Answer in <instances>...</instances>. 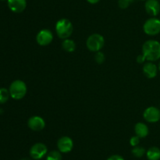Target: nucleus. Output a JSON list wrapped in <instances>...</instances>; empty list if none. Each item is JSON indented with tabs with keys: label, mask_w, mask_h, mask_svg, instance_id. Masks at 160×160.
I'll return each instance as SVG.
<instances>
[{
	"label": "nucleus",
	"mask_w": 160,
	"mask_h": 160,
	"mask_svg": "<svg viewBox=\"0 0 160 160\" xmlns=\"http://www.w3.org/2000/svg\"><path fill=\"white\" fill-rule=\"evenodd\" d=\"M139 143H140V137L138 136L137 135L132 136V137L131 138V140H130V144H131L133 147H136V146H138Z\"/></svg>",
	"instance_id": "21"
},
{
	"label": "nucleus",
	"mask_w": 160,
	"mask_h": 160,
	"mask_svg": "<svg viewBox=\"0 0 160 160\" xmlns=\"http://www.w3.org/2000/svg\"><path fill=\"white\" fill-rule=\"evenodd\" d=\"M56 31L59 39H69V37L73 34V24L68 19L62 18L56 22Z\"/></svg>",
	"instance_id": "2"
},
{
	"label": "nucleus",
	"mask_w": 160,
	"mask_h": 160,
	"mask_svg": "<svg viewBox=\"0 0 160 160\" xmlns=\"http://www.w3.org/2000/svg\"><path fill=\"white\" fill-rule=\"evenodd\" d=\"M10 97L14 100H21L25 97L28 91L26 83L20 79H17L12 82L9 86Z\"/></svg>",
	"instance_id": "3"
},
{
	"label": "nucleus",
	"mask_w": 160,
	"mask_h": 160,
	"mask_svg": "<svg viewBox=\"0 0 160 160\" xmlns=\"http://www.w3.org/2000/svg\"><path fill=\"white\" fill-rule=\"evenodd\" d=\"M144 31L148 35H156L160 33V19L151 17L145 22Z\"/></svg>",
	"instance_id": "5"
},
{
	"label": "nucleus",
	"mask_w": 160,
	"mask_h": 160,
	"mask_svg": "<svg viewBox=\"0 0 160 160\" xmlns=\"http://www.w3.org/2000/svg\"><path fill=\"white\" fill-rule=\"evenodd\" d=\"M53 35L48 29H42L39 31L36 36V41L38 43L42 46L48 45L52 42Z\"/></svg>",
	"instance_id": "8"
},
{
	"label": "nucleus",
	"mask_w": 160,
	"mask_h": 160,
	"mask_svg": "<svg viewBox=\"0 0 160 160\" xmlns=\"http://www.w3.org/2000/svg\"><path fill=\"white\" fill-rule=\"evenodd\" d=\"M142 54L148 61L153 62L159 60L160 42L153 39L146 41L142 45Z\"/></svg>",
	"instance_id": "1"
},
{
	"label": "nucleus",
	"mask_w": 160,
	"mask_h": 160,
	"mask_svg": "<svg viewBox=\"0 0 160 160\" xmlns=\"http://www.w3.org/2000/svg\"><path fill=\"white\" fill-rule=\"evenodd\" d=\"M134 132L135 134L140 138H145L148 135L149 130L146 124L143 122H138L134 125Z\"/></svg>",
	"instance_id": "14"
},
{
	"label": "nucleus",
	"mask_w": 160,
	"mask_h": 160,
	"mask_svg": "<svg viewBox=\"0 0 160 160\" xmlns=\"http://www.w3.org/2000/svg\"><path fill=\"white\" fill-rule=\"evenodd\" d=\"M145 120L148 122L154 123L160 120V110L156 107H148L143 113Z\"/></svg>",
	"instance_id": "7"
},
{
	"label": "nucleus",
	"mask_w": 160,
	"mask_h": 160,
	"mask_svg": "<svg viewBox=\"0 0 160 160\" xmlns=\"http://www.w3.org/2000/svg\"><path fill=\"white\" fill-rule=\"evenodd\" d=\"M158 69H159V71L160 72V61H159V65H158Z\"/></svg>",
	"instance_id": "27"
},
{
	"label": "nucleus",
	"mask_w": 160,
	"mask_h": 160,
	"mask_svg": "<svg viewBox=\"0 0 160 160\" xmlns=\"http://www.w3.org/2000/svg\"><path fill=\"white\" fill-rule=\"evenodd\" d=\"M0 1H6V0H0Z\"/></svg>",
	"instance_id": "29"
},
{
	"label": "nucleus",
	"mask_w": 160,
	"mask_h": 160,
	"mask_svg": "<svg viewBox=\"0 0 160 160\" xmlns=\"http://www.w3.org/2000/svg\"><path fill=\"white\" fill-rule=\"evenodd\" d=\"M105 59H106V56H105V54L101 51L96 52L95 56V60L96 61L97 64H102L105 61Z\"/></svg>",
	"instance_id": "20"
},
{
	"label": "nucleus",
	"mask_w": 160,
	"mask_h": 160,
	"mask_svg": "<svg viewBox=\"0 0 160 160\" xmlns=\"http://www.w3.org/2000/svg\"><path fill=\"white\" fill-rule=\"evenodd\" d=\"M145 61H146V59H145V57L144 56L143 54H140L138 56V57H137V62L138 63H139V64H143Z\"/></svg>",
	"instance_id": "24"
},
{
	"label": "nucleus",
	"mask_w": 160,
	"mask_h": 160,
	"mask_svg": "<svg viewBox=\"0 0 160 160\" xmlns=\"http://www.w3.org/2000/svg\"><path fill=\"white\" fill-rule=\"evenodd\" d=\"M146 157L148 160H159L160 149L157 147H152L146 151Z\"/></svg>",
	"instance_id": "15"
},
{
	"label": "nucleus",
	"mask_w": 160,
	"mask_h": 160,
	"mask_svg": "<svg viewBox=\"0 0 160 160\" xmlns=\"http://www.w3.org/2000/svg\"><path fill=\"white\" fill-rule=\"evenodd\" d=\"M145 11L148 15L155 17L160 13V3L159 0H146L145 3Z\"/></svg>",
	"instance_id": "11"
},
{
	"label": "nucleus",
	"mask_w": 160,
	"mask_h": 160,
	"mask_svg": "<svg viewBox=\"0 0 160 160\" xmlns=\"http://www.w3.org/2000/svg\"><path fill=\"white\" fill-rule=\"evenodd\" d=\"M8 6L12 12L20 13L27 7V0H7Z\"/></svg>",
	"instance_id": "12"
},
{
	"label": "nucleus",
	"mask_w": 160,
	"mask_h": 160,
	"mask_svg": "<svg viewBox=\"0 0 160 160\" xmlns=\"http://www.w3.org/2000/svg\"><path fill=\"white\" fill-rule=\"evenodd\" d=\"M107 160H124V158L120 155H112L107 158Z\"/></svg>",
	"instance_id": "23"
},
{
	"label": "nucleus",
	"mask_w": 160,
	"mask_h": 160,
	"mask_svg": "<svg viewBox=\"0 0 160 160\" xmlns=\"http://www.w3.org/2000/svg\"><path fill=\"white\" fill-rule=\"evenodd\" d=\"M133 155L136 158H142L145 154H146V151L143 147H140V146H136V147H133L132 151Z\"/></svg>",
	"instance_id": "18"
},
{
	"label": "nucleus",
	"mask_w": 160,
	"mask_h": 160,
	"mask_svg": "<svg viewBox=\"0 0 160 160\" xmlns=\"http://www.w3.org/2000/svg\"><path fill=\"white\" fill-rule=\"evenodd\" d=\"M141 1H146V0H141Z\"/></svg>",
	"instance_id": "30"
},
{
	"label": "nucleus",
	"mask_w": 160,
	"mask_h": 160,
	"mask_svg": "<svg viewBox=\"0 0 160 160\" xmlns=\"http://www.w3.org/2000/svg\"><path fill=\"white\" fill-rule=\"evenodd\" d=\"M57 147L61 153H68L73 147V140L67 136H62L58 140Z\"/></svg>",
	"instance_id": "9"
},
{
	"label": "nucleus",
	"mask_w": 160,
	"mask_h": 160,
	"mask_svg": "<svg viewBox=\"0 0 160 160\" xmlns=\"http://www.w3.org/2000/svg\"><path fill=\"white\" fill-rule=\"evenodd\" d=\"M131 3L130 0H118V6L121 9H127Z\"/></svg>",
	"instance_id": "22"
},
{
	"label": "nucleus",
	"mask_w": 160,
	"mask_h": 160,
	"mask_svg": "<svg viewBox=\"0 0 160 160\" xmlns=\"http://www.w3.org/2000/svg\"><path fill=\"white\" fill-rule=\"evenodd\" d=\"M48 154L47 146L43 143H36L30 149V155L34 160L42 159Z\"/></svg>",
	"instance_id": "6"
},
{
	"label": "nucleus",
	"mask_w": 160,
	"mask_h": 160,
	"mask_svg": "<svg viewBox=\"0 0 160 160\" xmlns=\"http://www.w3.org/2000/svg\"><path fill=\"white\" fill-rule=\"evenodd\" d=\"M20 160H31V159H30L29 158H23L22 159H20Z\"/></svg>",
	"instance_id": "26"
},
{
	"label": "nucleus",
	"mask_w": 160,
	"mask_h": 160,
	"mask_svg": "<svg viewBox=\"0 0 160 160\" xmlns=\"http://www.w3.org/2000/svg\"><path fill=\"white\" fill-rule=\"evenodd\" d=\"M62 47L65 51L68 52V53H72L76 49V44H75L74 41H73L72 39H66L62 42Z\"/></svg>",
	"instance_id": "16"
},
{
	"label": "nucleus",
	"mask_w": 160,
	"mask_h": 160,
	"mask_svg": "<svg viewBox=\"0 0 160 160\" xmlns=\"http://www.w3.org/2000/svg\"><path fill=\"white\" fill-rule=\"evenodd\" d=\"M10 93L9 89L6 88H0V104H5L8 101Z\"/></svg>",
	"instance_id": "17"
},
{
	"label": "nucleus",
	"mask_w": 160,
	"mask_h": 160,
	"mask_svg": "<svg viewBox=\"0 0 160 160\" xmlns=\"http://www.w3.org/2000/svg\"><path fill=\"white\" fill-rule=\"evenodd\" d=\"M130 1H131V3H132V2L134 1V0H130Z\"/></svg>",
	"instance_id": "28"
},
{
	"label": "nucleus",
	"mask_w": 160,
	"mask_h": 160,
	"mask_svg": "<svg viewBox=\"0 0 160 160\" xmlns=\"http://www.w3.org/2000/svg\"><path fill=\"white\" fill-rule=\"evenodd\" d=\"M28 125L33 131H41L45 126V122L41 116H31L28 121Z\"/></svg>",
	"instance_id": "10"
},
{
	"label": "nucleus",
	"mask_w": 160,
	"mask_h": 160,
	"mask_svg": "<svg viewBox=\"0 0 160 160\" xmlns=\"http://www.w3.org/2000/svg\"><path fill=\"white\" fill-rule=\"evenodd\" d=\"M62 154L59 151H52L47 154L46 160H62Z\"/></svg>",
	"instance_id": "19"
},
{
	"label": "nucleus",
	"mask_w": 160,
	"mask_h": 160,
	"mask_svg": "<svg viewBox=\"0 0 160 160\" xmlns=\"http://www.w3.org/2000/svg\"><path fill=\"white\" fill-rule=\"evenodd\" d=\"M105 45V39L100 34H92L88 38L86 41L87 48L92 52H98L103 48Z\"/></svg>",
	"instance_id": "4"
},
{
	"label": "nucleus",
	"mask_w": 160,
	"mask_h": 160,
	"mask_svg": "<svg viewBox=\"0 0 160 160\" xmlns=\"http://www.w3.org/2000/svg\"><path fill=\"white\" fill-rule=\"evenodd\" d=\"M100 0H87L88 3H89L90 4H96L99 2Z\"/></svg>",
	"instance_id": "25"
},
{
	"label": "nucleus",
	"mask_w": 160,
	"mask_h": 160,
	"mask_svg": "<svg viewBox=\"0 0 160 160\" xmlns=\"http://www.w3.org/2000/svg\"><path fill=\"white\" fill-rule=\"evenodd\" d=\"M158 67L153 62L148 61L143 66V72L148 78H153L157 75Z\"/></svg>",
	"instance_id": "13"
}]
</instances>
